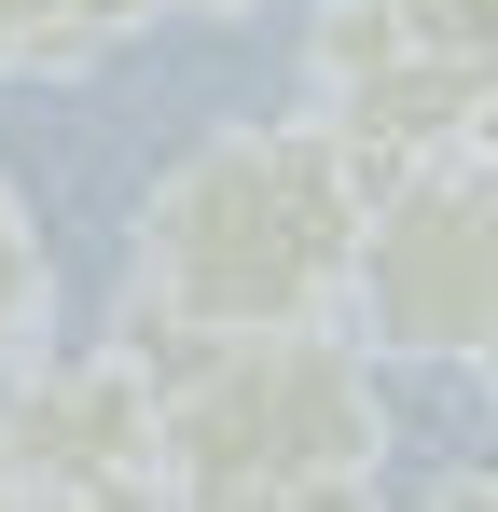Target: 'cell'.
<instances>
[{
    "label": "cell",
    "instance_id": "6da1fadb",
    "mask_svg": "<svg viewBox=\"0 0 498 512\" xmlns=\"http://www.w3.org/2000/svg\"><path fill=\"white\" fill-rule=\"evenodd\" d=\"M346 236H360V167L332 153L305 111H249L180 139L125 222V305L111 346L166 360L208 333H277V319H332L346 291Z\"/></svg>",
    "mask_w": 498,
    "mask_h": 512
},
{
    "label": "cell",
    "instance_id": "7a4b0ae2",
    "mask_svg": "<svg viewBox=\"0 0 498 512\" xmlns=\"http://www.w3.org/2000/svg\"><path fill=\"white\" fill-rule=\"evenodd\" d=\"M139 374H153L166 512L249 499V485H319V471H388V374L346 346V319L208 333V346L139 360Z\"/></svg>",
    "mask_w": 498,
    "mask_h": 512
},
{
    "label": "cell",
    "instance_id": "3957f363",
    "mask_svg": "<svg viewBox=\"0 0 498 512\" xmlns=\"http://www.w3.org/2000/svg\"><path fill=\"white\" fill-rule=\"evenodd\" d=\"M332 319H346V346L374 374H471L485 360V333H498V180H485V139L360 180V236H346Z\"/></svg>",
    "mask_w": 498,
    "mask_h": 512
},
{
    "label": "cell",
    "instance_id": "277c9868",
    "mask_svg": "<svg viewBox=\"0 0 498 512\" xmlns=\"http://www.w3.org/2000/svg\"><path fill=\"white\" fill-rule=\"evenodd\" d=\"M291 111H305L360 180H388V167H429V153L485 139L498 56L415 42V28H388L374 0H319V14H305V97H291Z\"/></svg>",
    "mask_w": 498,
    "mask_h": 512
},
{
    "label": "cell",
    "instance_id": "5b68a950",
    "mask_svg": "<svg viewBox=\"0 0 498 512\" xmlns=\"http://www.w3.org/2000/svg\"><path fill=\"white\" fill-rule=\"evenodd\" d=\"M0 457L28 512H166L153 374L125 346H28L0 374Z\"/></svg>",
    "mask_w": 498,
    "mask_h": 512
},
{
    "label": "cell",
    "instance_id": "8992f818",
    "mask_svg": "<svg viewBox=\"0 0 498 512\" xmlns=\"http://www.w3.org/2000/svg\"><path fill=\"white\" fill-rule=\"evenodd\" d=\"M139 28H153V0H0V84H70Z\"/></svg>",
    "mask_w": 498,
    "mask_h": 512
},
{
    "label": "cell",
    "instance_id": "52a82bcc",
    "mask_svg": "<svg viewBox=\"0 0 498 512\" xmlns=\"http://www.w3.org/2000/svg\"><path fill=\"white\" fill-rule=\"evenodd\" d=\"M42 333H56V236H42V208H28L14 167H0V374H14Z\"/></svg>",
    "mask_w": 498,
    "mask_h": 512
},
{
    "label": "cell",
    "instance_id": "ba28073f",
    "mask_svg": "<svg viewBox=\"0 0 498 512\" xmlns=\"http://www.w3.org/2000/svg\"><path fill=\"white\" fill-rule=\"evenodd\" d=\"M194 512H388V471H319V485H249V499H194Z\"/></svg>",
    "mask_w": 498,
    "mask_h": 512
},
{
    "label": "cell",
    "instance_id": "9c48e42d",
    "mask_svg": "<svg viewBox=\"0 0 498 512\" xmlns=\"http://www.w3.org/2000/svg\"><path fill=\"white\" fill-rule=\"evenodd\" d=\"M388 28H415V42H457V56H498V0H374Z\"/></svg>",
    "mask_w": 498,
    "mask_h": 512
},
{
    "label": "cell",
    "instance_id": "30bf717a",
    "mask_svg": "<svg viewBox=\"0 0 498 512\" xmlns=\"http://www.w3.org/2000/svg\"><path fill=\"white\" fill-rule=\"evenodd\" d=\"M180 14V28H263V14H291V0H153V28Z\"/></svg>",
    "mask_w": 498,
    "mask_h": 512
},
{
    "label": "cell",
    "instance_id": "8fae6325",
    "mask_svg": "<svg viewBox=\"0 0 498 512\" xmlns=\"http://www.w3.org/2000/svg\"><path fill=\"white\" fill-rule=\"evenodd\" d=\"M388 512H498V499H485V471H443V485H415V499L388 485Z\"/></svg>",
    "mask_w": 498,
    "mask_h": 512
}]
</instances>
